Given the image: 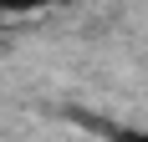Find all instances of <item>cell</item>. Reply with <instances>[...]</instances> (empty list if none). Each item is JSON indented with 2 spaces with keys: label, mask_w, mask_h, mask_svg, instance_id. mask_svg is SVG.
I'll return each instance as SVG.
<instances>
[{
  "label": "cell",
  "mask_w": 148,
  "mask_h": 142,
  "mask_svg": "<svg viewBox=\"0 0 148 142\" xmlns=\"http://www.w3.org/2000/svg\"><path fill=\"white\" fill-rule=\"evenodd\" d=\"M112 142H148V127H112Z\"/></svg>",
  "instance_id": "1"
}]
</instances>
